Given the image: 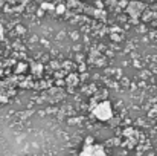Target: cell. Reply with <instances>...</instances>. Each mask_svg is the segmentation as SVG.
Here are the masks:
<instances>
[{
  "instance_id": "3",
  "label": "cell",
  "mask_w": 157,
  "mask_h": 156,
  "mask_svg": "<svg viewBox=\"0 0 157 156\" xmlns=\"http://www.w3.org/2000/svg\"><path fill=\"white\" fill-rule=\"evenodd\" d=\"M144 9H145V5L140 3V2H130L128 6H127V12H128L130 15H133V17L140 15V14L144 12Z\"/></svg>"
},
{
  "instance_id": "1",
  "label": "cell",
  "mask_w": 157,
  "mask_h": 156,
  "mask_svg": "<svg viewBox=\"0 0 157 156\" xmlns=\"http://www.w3.org/2000/svg\"><path fill=\"white\" fill-rule=\"evenodd\" d=\"M93 115L98 119H101V121H108L113 116V109H111L108 101H102V103H99L93 109Z\"/></svg>"
},
{
  "instance_id": "4",
  "label": "cell",
  "mask_w": 157,
  "mask_h": 156,
  "mask_svg": "<svg viewBox=\"0 0 157 156\" xmlns=\"http://www.w3.org/2000/svg\"><path fill=\"white\" fill-rule=\"evenodd\" d=\"M78 81V78H76V75H70L69 78H67V84L69 86H72V84H75Z\"/></svg>"
},
{
  "instance_id": "2",
  "label": "cell",
  "mask_w": 157,
  "mask_h": 156,
  "mask_svg": "<svg viewBox=\"0 0 157 156\" xmlns=\"http://www.w3.org/2000/svg\"><path fill=\"white\" fill-rule=\"evenodd\" d=\"M79 156H107L102 146H86Z\"/></svg>"
}]
</instances>
